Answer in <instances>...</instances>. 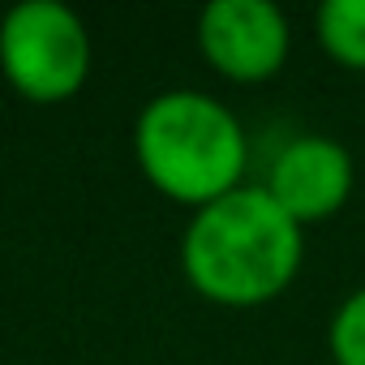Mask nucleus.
<instances>
[{
    "mask_svg": "<svg viewBox=\"0 0 365 365\" xmlns=\"http://www.w3.org/2000/svg\"><path fill=\"white\" fill-rule=\"evenodd\" d=\"M198 52L232 86H262L292 56V26L275 0H211L198 14Z\"/></svg>",
    "mask_w": 365,
    "mask_h": 365,
    "instance_id": "obj_4",
    "label": "nucleus"
},
{
    "mask_svg": "<svg viewBox=\"0 0 365 365\" xmlns=\"http://www.w3.org/2000/svg\"><path fill=\"white\" fill-rule=\"evenodd\" d=\"M318 48L352 73H365V0H327L314 9Z\"/></svg>",
    "mask_w": 365,
    "mask_h": 365,
    "instance_id": "obj_6",
    "label": "nucleus"
},
{
    "mask_svg": "<svg viewBox=\"0 0 365 365\" xmlns=\"http://www.w3.org/2000/svg\"><path fill=\"white\" fill-rule=\"evenodd\" d=\"M142 180L176 207L202 211L245 185L250 133L237 112L207 91H159L133 120Z\"/></svg>",
    "mask_w": 365,
    "mask_h": 365,
    "instance_id": "obj_2",
    "label": "nucleus"
},
{
    "mask_svg": "<svg viewBox=\"0 0 365 365\" xmlns=\"http://www.w3.org/2000/svg\"><path fill=\"white\" fill-rule=\"evenodd\" d=\"M352 185H356V163L348 146L327 133L288 138L267 163V180H262L271 202L301 228L335 220L348 207Z\"/></svg>",
    "mask_w": 365,
    "mask_h": 365,
    "instance_id": "obj_5",
    "label": "nucleus"
},
{
    "mask_svg": "<svg viewBox=\"0 0 365 365\" xmlns=\"http://www.w3.org/2000/svg\"><path fill=\"white\" fill-rule=\"evenodd\" d=\"M327 352L335 365H365V284L335 305L327 322Z\"/></svg>",
    "mask_w": 365,
    "mask_h": 365,
    "instance_id": "obj_7",
    "label": "nucleus"
},
{
    "mask_svg": "<svg viewBox=\"0 0 365 365\" xmlns=\"http://www.w3.org/2000/svg\"><path fill=\"white\" fill-rule=\"evenodd\" d=\"M91 31L61 0H22L0 18V78L26 103H69L91 82Z\"/></svg>",
    "mask_w": 365,
    "mask_h": 365,
    "instance_id": "obj_3",
    "label": "nucleus"
},
{
    "mask_svg": "<svg viewBox=\"0 0 365 365\" xmlns=\"http://www.w3.org/2000/svg\"><path fill=\"white\" fill-rule=\"evenodd\" d=\"M305 262V228L292 224L262 185L190 215L180 232V275L220 309H258L292 288Z\"/></svg>",
    "mask_w": 365,
    "mask_h": 365,
    "instance_id": "obj_1",
    "label": "nucleus"
}]
</instances>
